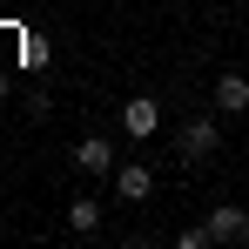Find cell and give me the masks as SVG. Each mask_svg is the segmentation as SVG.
Here are the masks:
<instances>
[{
    "instance_id": "6da1fadb",
    "label": "cell",
    "mask_w": 249,
    "mask_h": 249,
    "mask_svg": "<svg viewBox=\"0 0 249 249\" xmlns=\"http://www.w3.org/2000/svg\"><path fill=\"white\" fill-rule=\"evenodd\" d=\"M202 229H209V243H243V236H249V209H236V202H215V215H209Z\"/></svg>"
},
{
    "instance_id": "7a4b0ae2",
    "label": "cell",
    "mask_w": 249,
    "mask_h": 249,
    "mask_svg": "<svg viewBox=\"0 0 249 249\" xmlns=\"http://www.w3.org/2000/svg\"><path fill=\"white\" fill-rule=\"evenodd\" d=\"M215 148H222V142H215V122H189L175 135V155H182V162H209Z\"/></svg>"
},
{
    "instance_id": "3957f363",
    "label": "cell",
    "mask_w": 249,
    "mask_h": 249,
    "mask_svg": "<svg viewBox=\"0 0 249 249\" xmlns=\"http://www.w3.org/2000/svg\"><path fill=\"white\" fill-rule=\"evenodd\" d=\"M122 128L135 135V142H142V135H155V128H162V101H155V94H135V101L122 108Z\"/></svg>"
},
{
    "instance_id": "277c9868",
    "label": "cell",
    "mask_w": 249,
    "mask_h": 249,
    "mask_svg": "<svg viewBox=\"0 0 249 249\" xmlns=\"http://www.w3.org/2000/svg\"><path fill=\"white\" fill-rule=\"evenodd\" d=\"M249 108V74H215V115H243Z\"/></svg>"
},
{
    "instance_id": "5b68a950",
    "label": "cell",
    "mask_w": 249,
    "mask_h": 249,
    "mask_svg": "<svg viewBox=\"0 0 249 249\" xmlns=\"http://www.w3.org/2000/svg\"><path fill=\"white\" fill-rule=\"evenodd\" d=\"M148 189H155V175H148L142 162L115 168V196H122V202H148Z\"/></svg>"
},
{
    "instance_id": "8992f818",
    "label": "cell",
    "mask_w": 249,
    "mask_h": 249,
    "mask_svg": "<svg viewBox=\"0 0 249 249\" xmlns=\"http://www.w3.org/2000/svg\"><path fill=\"white\" fill-rule=\"evenodd\" d=\"M74 162H81L88 175H108V162H115V148H108L101 135H88V142H74Z\"/></svg>"
},
{
    "instance_id": "52a82bcc",
    "label": "cell",
    "mask_w": 249,
    "mask_h": 249,
    "mask_svg": "<svg viewBox=\"0 0 249 249\" xmlns=\"http://www.w3.org/2000/svg\"><path fill=\"white\" fill-rule=\"evenodd\" d=\"M68 229H101V202H94V196H74V202H68Z\"/></svg>"
}]
</instances>
